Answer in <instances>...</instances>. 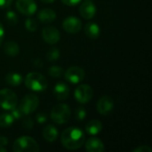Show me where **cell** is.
I'll return each mask as SVG.
<instances>
[{
    "mask_svg": "<svg viewBox=\"0 0 152 152\" xmlns=\"http://www.w3.org/2000/svg\"><path fill=\"white\" fill-rule=\"evenodd\" d=\"M94 95V90L89 85H80L74 92V96L77 102L81 104L88 103Z\"/></svg>",
    "mask_w": 152,
    "mask_h": 152,
    "instance_id": "cell-7",
    "label": "cell"
},
{
    "mask_svg": "<svg viewBox=\"0 0 152 152\" xmlns=\"http://www.w3.org/2000/svg\"><path fill=\"white\" fill-rule=\"evenodd\" d=\"M25 86L34 92H44L47 88L46 78L38 72H30L25 77Z\"/></svg>",
    "mask_w": 152,
    "mask_h": 152,
    "instance_id": "cell-2",
    "label": "cell"
},
{
    "mask_svg": "<svg viewBox=\"0 0 152 152\" xmlns=\"http://www.w3.org/2000/svg\"><path fill=\"white\" fill-rule=\"evenodd\" d=\"M96 5L93 3L92 0H86L79 8V12L84 19L90 20L94 17L96 14Z\"/></svg>",
    "mask_w": 152,
    "mask_h": 152,
    "instance_id": "cell-13",
    "label": "cell"
},
{
    "mask_svg": "<svg viewBox=\"0 0 152 152\" xmlns=\"http://www.w3.org/2000/svg\"><path fill=\"white\" fill-rule=\"evenodd\" d=\"M33 64L37 68H41L43 66V61H41V59H36V60H34Z\"/></svg>",
    "mask_w": 152,
    "mask_h": 152,
    "instance_id": "cell-35",
    "label": "cell"
},
{
    "mask_svg": "<svg viewBox=\"0 0 152 152\" xmlns=\"http://www.w3.org/2000/svg\"><path fill=\"white\" fill-rule=\"evenodd\" d=\"M8 143V139L5 137V136H2L0 137V145H3V146H6Z\"/></svg>",
    "mask_w": 152,
    "mask_h": 152,
    "instance_id": "cell-36",
    "label": "cell"
},
{
    "mask_svg": "<svg viewBox=\"0 0 152 152\" xmlns=\"http://www.w3.org/2000/svg\"><path fill=\"white\" fill-rule=\"evenodd\" d=\"M102 128H103L102 123L98 119L90 120L86 126V133L91 135H96V134H100L101 131L102 130Z\"/></svg>",
    "mask_w": 152,
    "mask_h": 152,
    "instance_id": "cell-19",
    "label": "cell"
},
{
    "mask_svg": "<svg viewBox=\"0 0 152 152\" xmlns=\"http://www.w3.org/2000/svg\"><path fill=\"white\" fill-rule=\"evenodd\" d=\"M61 2L69 6H74L77 5V4H79L81 2V0H61Z\"/></svg>",
    "mask_w": 152,
    "mask_h": 152,
    "instance_id": "cell-32",
    "label": "cell"
},
{
    "mask_svg": "<svg viewBox=\"0 0 152 152\" xmlns=\"http://www.w3.org/2000/svg\"><path fill=\"white\" fill-rule=\"evenodd\" d=\"M18 104L16 94L8 88L0 90V107L5 110H12Z\"/></svg>",
    "mask_w": 152,
    "mask_h": 152,
    "instance_id": "cell-5",
    "label": "cell"
},
{
    "mask_svg": "<svg viewBox=\"0 0 152 152\" xmlns=\"http://www.w3.org/2000/svg\"><path fill=\"white\" fill-rule=\"evenodd\" d=\"M13 0H0V8H6L11 5Z\"/></svg>",
    "mask_w": 152,
    "mask_h": 152,
    "instance_id": "cell-33",
    "label": "cell"
},
{
    "mask_svg": "<svg viewBox=\"0 0 152 152\" xmlns=\"http://www.w3.org/2000/svg\"><path fill=\"white\" fill-rule=\"evenodd\" d=\"M53 95L59 101H65L69 95V87L63 82H59L53 88Z\"/></svg>",
    "mask_w": 152,
    "mask_h": 152,
    "instance_id": "cell-15",
    "label": "cell"
},
{
    "mask_svg": "<svg viewBox=\"0 0 152 152\" xmlns=\"http://www.w3.org/2000/svg\"><path fill=\"white\" fill-rule=\"evenodd\" d=\"M48 73L51 77H61L63 76L64 74V70L60 66H51L49 69H48Z\"/></svg>",
    "mask_w": 152,
    "mask_h": 152,
    "instance_id": "cell-23",
    "label": "cell"
},
{
    "mask_svg": "<svg viewBox=\"0 0 152 152\" xmlns=\"http://www.w3.org/2000/svg\"><path fill=\"white\" fill-rule=\"evenodd\" d=\"M86 117V110L84 107H78L75 110V118L78 121H82Z\"/></svg>",
    "mask_w": 152,
    "mask_h": 152,
    "instance_id": "cell-27",
    "label": "cell"
},
{
    "mask_svg": "<svg viewBox=\"0 0 152 152\" xmlns=\"http://www.w3.org/2000/svg\"><path fill=\"white\" fill-rule=\"evenodd\" d=\"M63 75L65 77V79L68 82L76 85L84 80L86 72L81 67L72 66V67H69Z\"/></svg>",
    "mask_w": 152,
    "mask_h": 152,
    "instance_id": "cell-8",
    "label": "cell"
},
{
    "mask_svg": "<svg viewBox=\"0 0 152 152\" xmlns=\"http://www.w3.org/2000/svg\"><path fill=\"white\" fill-rule=\"evenodd\" d=\"M6 151H7L6 148H5L4 146H3V145H0V152H6Z\"/></svg>",
    "mask_w": 152,
    "mask_h": 152,
    "instance_id": "cell-38",
    "label": "cell"
},
{
    "mask_svg": "<svg viewBox=\"0 0 152 152\" xmlns=\"http://www.w3.org/2000/svg\"><path fill=\"white\" fill-rule=\"evenodd\" d=\"M86 35L91 39H97L101 35V28L95 22H88L85 26Z\"/></svg>",
    "mask_w": 152,
    "mask_h": 152,
    "instance_id": "cell-18",
    "label": "cell"
},
{
    "mask_svg": "<svg viewBox=\"0 0 152 152\" xmlns=\"http://www.w3.org/2000/svg\"><path fill=\"white\" fill-rule=\"evenodd\" d=\"M39 150L38 143L30 136H20L12 144V151L14 152H37Z\"/></svg>",
    "mask_w": 152,
    "mask_h": 152,
    "instance_id": "cell-3",
    "label": "cell"
},
{
    "mask_svg": "<svg viewBox=\"0 0 152 152\" xmlns=\"http://www.w3.org/2000/svg\"><path fill=\"white\" fill-rule=\"evenodd\" d=\"M37 121L39 124H44L47 121V115L45 113H38L37 115Z\"/></svg>",
    "mask_w": 152,
    "mask_h": 152,
    "instance_id": "cell-31",
    "label": "cell"
},
{
    "mask_svg": "<svg viewBox=\"0 0 152 152\" xmlns=\"http://www.w3.org/2000/svg\"><path fill=\"white\" fill-rule=\"evenodd\" d=\"M61 142L65 149L76 151L84 145L86 142V134L78 127H68L62 132L61 135Z\"/></svg>",
    "mask_w": 152,
    "mask_h": 152,
    "instance_id": "cell-1",
    "label": "cell"
},
{
    "mask_svg": "<svg viewBox=\"0 0 152 152\" xmlns=\"http://www.w3.org/2000/svg\"><path fill=\"white\" fill-rule=\"evenodd\" d=\"M37 17H38V20L42 23L49 24V23L54 21V20L56 19V13L53 10L45 8V9H42L38 12Z\"/></svg>",
    "mask_w": 152,
    "mask_h": 152,
    "instance_id": "cell-16",
    "label": "cell"
},
{
    "mask_svg": "<svg viewBox=\"0 0 152 152\" xmlns=\"http://www.w3.org/2000/svg\"><path fill=\"white\" fill-rule=\"evenodd\" d=\"M5 81L8 85L12 86H20L22 81H23V77L20 73H16V72H11L8 73L5 77Z\"/></svg>",
    "mask_w": 152,
    "mask_h": 152,
    "instance_id": "cell-21",
    "label": "cell"
},
{
    "mask_svg": "<svg viewBox=\"0 0 152 152\" xmlns=\"http://www.w3.org/2000/svg\"><path fill=\"white\" fill-rule=\"evenodd\" d=\"M114 109V101L110 96L104 95L97 102V110L101 115L107 116Z\"/></svg>",
    "mask_w": 152,
    "mask_h": 152,
    "instance_id": "cell-12",
    "label": "cell"
},
{
    "mask_svg": "<svg viewBox=\"0 0 152 152\" xmlns=\"http://www.w3.org/2000/svg\"><path fill=\"white\" fill-rule=\"evenodd\" d=\"M133 152H152V149L147 145H141L137 148H135Z\"/></svg>",
    "mask_w": 152,
    "mask_h": 152,
    "instance_id": "cell-30",
    "label": "cell"
},
{
    "mask_svg": "<svg viewBox=\"0 0 152 152\" xmlns=\"http://www.w3.org/2000/svg\"><path fill=\"white\" fill-rule=\"evenodd\" d=\"M59 133L57 128L53 125H47L43 130V137L49 142H55L58 139Z\"/></svg>",
    "mask_w": 152,
    "mask_h": 152,
    "instance_id": "cell-17",
    "label": "cell"
},
{
    "mask_svg": "<svg viewBox=\"0 0 152 152\" xmlns=\"http://www.w3.org/2000/svg\"><path fill=\"white\" fill-rule=\"evenodd\" d=\"M61 53H60V50L56 47H53L51 48L47 53H46V59L49 61H55L59 59Z\"/></svg>",
    "mask_w": 152,
    "mask_h": 152,
    "instance_id": "cell-24",
    "label": "cell"
},
{
    "mask_svg": "<svg viewBox=\"0 0 152 152\" xmlns=\"http://www.w3.org/2000/svg\"><path fill=\"white\" fill-rule=\"evenodd\" d=\"M86 142V151L88 152H103L105 151L104 143L97 137H91Z\"/></svg>",
    "mask_w": 152,
    "mask_h": 152,
    "instance_id": "cell-14",
    "label": "cell"
},
{
    "mask_svg": "<svg viewBox=\"0 0 152 152\" xmlns=\"http://www.w3.org/2000/svg\"><path fill=\"white\" fill-rule=\"evenodd\" d=\"M39 105V99L36 94H29L25 95L21 102H20V106L19 109L20 110V111L22 112L23 115H29L31 113H33L38 107Z\"/></svg>",
    "mask_w": 152,
    "mask_h": 152,
    "instance_id": "cell-6",
    "label": "cell"
},
{
    "mask_svg": "<svg viewBox=\"0 0 152 152\" xmlns=\"http://www.w3.org/2000/svg\"><path fill=\"white\" fill-rule=\"evenodd\" d=\"M33 126H34V123H33V120H32L31 118H29V117L24 118V119L22 121V126L25 129L29 130V129H31L33 127Z\"/></svg>",
    "mask_w": 152,
    "mask_h": 152,
    "instance_id": "cell-28",
    "label": "cell"
},
{
    "mask_svg": "<svg viewBox=\"0 0 152 152\" xmlns=\"http://www.w3.org/2000/svg\"><path fill=\"white\" fill-rule=\"evenodd\" d=\"M11 111V115L13 117V118L14 119H19V118H20L21 117H22V112L20 111V110L19 109V108H14V109H12V110H10Z\"/></svg>",
    "mask_w": 152,
    "mask_h": 152,
    "instance_id": "cell-29",
    "label": "cell"
},
{
    "mask_svg": "<svg viewBox=\"0 0 152 152\" xmlns=\"http://www.w3.org/2000/svg\"><path fill=\"white\" fill-rule=\"evenodd\" d=\"M25 27L26 28L30 31V32H35L37 28H38V24H37V21L33 19V18H28L25 21Z\"/></svg>",
    "mask_w": 152,
    "mask_h": 152,
    "instance_id": "cell-25",
    "label": "cell"
},
{
    "mask_svg": "<svg viewBox=\"0 0 152 152\" xmlns=\"http://www.w3.org/2000/svg\"><path fill=\"white\" fill-rule=\"evenodd\" d=\"M42 1L43 3H45V4H51V3H53L55 0H40Z\"/></svg>",
    "mask_w": 152,
    "mask_h": 152,
    "instance_id": "cell-37",
    "label": "cell"
},
{
    "mask_svg": "<svg viewBox=\"0 0 152 152\" xmlns=\"http://www.w3.org/2000/svg\"><path fill=\"white\" fill-rule=\"evenodd\" d=\"M14 122L13 117L8 113H4L0 115V127H9Z\"/></svg>",
    "mask_w": 152,
    "mask_h": 152,
    "instance_id": "cell-22",
    "label": "cell"
},
{
    "mask_svg": "<svg viewBox=\"0 0 152 152\" xmlns=\"http://www.w3.org/2000/svg\"><path fill=\"white\" fill-rule=\"evenodd\" d=\"M5 19L7 20V22L11 25H15L18 23V16L16 15V13L12 11H7L6 14H5Z\"/></svg>",
    "mask_w": 152,
    "mask_h": 152,
    "instance_id": "cell-26",
    "label": "cell"
},
{
    "mask_svg": "<svg viewBox=\"0 0 152 152\" xmlns=\"http://www.w3.org/2000/svg\"><path fill=\"white\" fill-rule=\"evenodd\" d=\"M4 52L8 56L14 57V56L19 54V53H20V46H19V45L16 42L7 41L4 45Z\"/></svg>",
    "mask_w": 152,
    "mask_h": 152,
    "instance_id": "cell-20",
    "label": "cell"
},
{
    "mask_svg": "<svg viewBox=\"0 0 152 152\" xmlns=\"http://www.w3.org/2000/svg\"><path fill=\"white\" fill-rule=\"evenodd\" d=\"M63 29L70 34L78 33L82 28V21L76 16H69L62 22Z\"/></svg>",
    "mask_w": 152,
    "mask_h": 152,
    "instance_id": "cell-9",
    "label": "cell"
},
{
    "mask_svg": "<svg viewBox=\"0 0 152 152\" xmlns=\"http://www.w3.org/2000/svg\"><path fill=\"white\" fill-rule=\"evenodd\" d=\"M42 37L45 42L49 45H55L60 41L61 33L60 31L53 26H47L43 28Z\"/></svg>",
    "mask_w": 152,
    "mask_h": 152,
    "instance_id": "cell-10",
    "label": "cell"
},
{
    "mask_svg": "<svg viewBox=\"0 0 152 152\" xmlns=\"http://www.w3.org/2000/svg\"><path fill=\"white\" fill-rule=\"evenodd\" d=\"M15 5L20 13L27 16L33 15L37 9V4L34 0H17Z\"/></svg>",
    "mask_w": 152,
    "mask_h": 152,
    "instance_id": "cell-11",
    "label": "cell"
},
{
    "mask_svg": "<svg viewBox=\"0 0 152 152\" xmlns=\"http://www.w3.org/2000/svg\"><path fill=\"white\" fill-rule=\"evenodd\" d=\"M51 118L55 124L63 125L68 122L71 116V110L69 105L65 103L56 104L51 111Z\"/></svg>",
    "mask_w": 152,
    "mask_h": 152,
    "instance_id": "cell-4",
    "label": "cell"
},
{
    "mask_svg": "<svg viewBox=\"0 0 152 152\" xmlns=\"http://www.w3.org/2000/svg\"><path fill=\"white\" fill-rule=\"evenodd\" d=\"M4 37V28L3 24L0 22V45L3 43Z\"/></svg>",
    "mask_w": 152,
    "mask_h": 152,
    "instance_id": "cell-34",
    "label": "cell"
}]
</instances>
